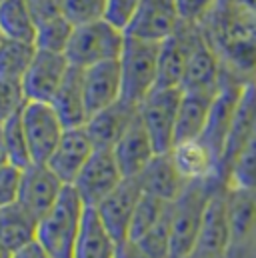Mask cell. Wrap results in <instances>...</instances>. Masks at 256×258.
Instances as JSON below:
<instances>
[{"label":"cell","instance_id":"obj_1","mask_svg":"<svg viewBox=\"0 0 256 258\" xmlns=\"http://www.w3.org/2000/svg\"><path fill=\"white\" fill-rule=\"evenodd\" d=\"M222 178L190 180L184 192L170 204V254L172 258H186L194 254L206 204Z\"/></svg>","mask_w":256,"mask_h":258},{"label":"cell","instance_id":"obj_2","mask_svg":"<svg viewBox=\"0 0 256 258\" xmlns=\"http://www.w3.org/2000/svg\"><path fill=\"white\" fill-rule=\"evenodd\" d=\"M86 204L68 184L58 202L38 222L36 242L50 258H74V246L80 234Z\"/></svg>","mask_w":256,"mask_h":258},{"label":"cell","instance_id":"obj_3","mask_svg":"<svg viewBox=\"0 0 256 258\" xmlns=\"http://www.w3.org/2000/svg\"><path fill=\"white\" fill-rule=\"evenodd\" d=\"M124 30L102 18L96 22L74 26L72 38L64 54L72 66L88 68L100 62L118 60L124 48Z\"/></svg>","mask_w":256,"mask_h":258},{"label":"cell","instance_id":"obj_4","mask_svg":"<svg viewBox=\"0 0 256 258\" xmlns=\"http://www.w3.org/2000/svg\"><path fill=\"white\" fill-rule=\"evenodd\" d=\"M158 56H160V42H150V40L126 36L122 54L118 58L124 100L140 106V102L156 88Z\"/></svg>","mask_w":256,"mask_h":258},{"label":"cell","instance_id":"obj_5","mask_svg":"<svg viewBox=\"0 0 256 258\" xmlns=\"http://www.w3.org/2000/svg\"><path fill=\"white\" fill-rule=\"evenodd\" d=\"M182 88L156 86L138 106V116L146 126L156 152H170L174 146L176 116Z\"/></svg>","mask_w":256,"mask_h":258},{"label":"cell","instance_id":"obj_6","mask_svg":"<svg viewBox=\"0 0 256 258\" xmlns=\"http://www.w3.org/2000/svg\"><path fill=\"white\" fill-rule=\"evenodd\" d=\"M226 208L230 226L226 258H256V188L228 184Z\"/></svg>","mask_w":256,"mask_h":258},{"label":"cell","instance_id":"obj_7","mask_svg":"<svg viewBox=\"0 0 256 258\" xmlns=\"http://www.w3.org/2000/svg\"><path fill=\"white\" fill-rule=\"evenodd\" d=\"M20 120L24 126V134L28 140L32 162L46 164L52 152L56 150L66 126L56 114L50 102H34L28 100L20 112Z\"/></svg>","mask_w":256,"mask_h":258},{"label":"cell","instance_id":"obj_8","mask_svg":"<svg viewBox=\"0 0 256 258\" xmlns=\"http://www.w3.org/2000/svg\"><path fill=\"white\" fill-rule=\"evenodd\" d=\"M122 180L124 174L114 158V152L110 148H96L70 186L78 192L86 208H96Z\"/></svg>","mask_w":256,"mask_h":258},{"label":"cell","instance_id":"obj_9","mask_svg":"<svg viewBox=\"0 0 256 258\" xmlns=\"http://www.w3.org/2000/svg\"><path fill=\"white\" fill-rule=\"evenodd\" d=\"M226 194H228V182H220L206 204L198 242L194 248V254L198 258H226L228 254L230 226H228Z\"/></svg>","mask_w":256,"mask_h":258},{"label":"cell","instance_id":"obj_10","mask_svg":"<svg viewBox=\"0 0 256 258\" xmlns=\"http://www.w3.org/2000/svg\"><path fill=\"white\" fill-rule=\"evenodd\" d=\"M66 186L48 164L32 162L22 168L18 202L40 220L58 202Z\"/></svg>","mask_w":256,"mask_h":258},{"label":"cell","instance_id":"obj_11","mask_svg":"<svg viewBox=\"0 0 256 258\" xmlns=\"http://www.w3.org/2000/svg\"><path fill=\"white\" fill-rule=\"evenodd\" d=\"M180 26L174 0H140L126 26V36L150 42H164Z\"/></svg>","mask_w":256,"mask_h":258},{"label":"cell","instance_id":"obj_12","mask_svg":"<svg viewBox=\"0 0 256 258\" xmlns=\"http://www.w3.org/2000/svg\"><path fill=\"white\" fill-rule=\"evenodd\" d=\"M222 80H224L222 60H220L216 48L212 46L204 26H202V34L196 38L190 50L180 88L190 90V92L218 94Z\"/></svg>","mask_w":256,"mask_h":258},{"label":"cell","instance_id":"obj_13","mask_svg":"<svg viewBox=\"0 0 256 258\" xmlns=\"http://www.w3.org/2000/svg\"><path fill=\"white\" fill-rule=\"evenodd\" d=\"M68 68L70 62L66 54L36 48V56L22 78L26 98L34 102H52Z\"/></svg>","mask_w":256,"mask_h":258},{"label":"cell","instance_id":"obj_14","mask_svg":"<svg viewBox=\"0 0 256 258\" xmlns=\"http://www.w3.org/2000/svg\"><path fill=\"white\" fill-rule=\"evenodd\" d=\"M140 198H142L140 182L136 178H124L94 208L118 244L128 240L130 222H132V216H134V210H136Z\"/></svg>","mask_w":256,"mask_h":258},{"label":"cell","instance_id":"obj_15","mask_svg":"<svg viewBox=\"0 0 256 258\" xmlns=\"http://www.w3.org/2000/svg\"><path fill=\"white\" fill-rule=\"evenodd\" d=\"M256 126V80H250L244 84L238 106L234 110V118L230 124V132L222 150V158H220V178L224 182H228V174L230 168L238 156V152L242 150L244 142L248 140V136L252 134Z\"/></svg>","mask_w":256,"mask_h":258},{"label":"cell","instance_id":"obj_16","mask_svg":"<svg viewBox=\"0 0 256 258\" xmlns=\"http://www.w3.org/2000/svg\"><path fill=\"white\" fill-rule=\"evenodd\" d=\"M94 150H96V146L90 140L84 126L66 128L56 150L52 152V156L48 158L46 164L58 174V178L64 184H72L76 180V176L80 174V170L84 168V164L94 154Z\"/></svg>","mask_w":256,"mask_h":258},{"label":"cell","instance_id":"obj_17","mask_svg":"<svg viewBox=\"0 0 256 258\" xmlns=\"http://www.w3.org/2000/svg\"><path fill=\"white\" fill-rule=\"evenodd\" d=\"M144 194L160 198L164 202H174L184 192L190 180L184 178L180 168L176 166L172 152H158L150 164L136 176Z\"/></svg>","mask_w":256,"mask_h":258},{"label":"cell","instance_id":"obj_18","mask_svg":"<svg viewBox=\"0 0 256 258\" xmlns=\"http://www.w3.org/2000/svg\"><path fill=\"white\" fill-rule=\"evenodd\" d=\"M138 116V106L120 98L118 102L98 110L86 122V132L96 148H114Z\"/></svg>","mask_w":256,"mask_h":258},{"label":"cell","instance_id":"obj_19","mask_svg":"<svg viewBox=\"0 0 256 258\" xmlns=\"http://www.w3.org/2000/svg\"><path fill=\"white\" fill-rule=\"evenodd\" d=\"M82 70H84V98L90 116L122 98V74L118 60L100 62Z\"/></svg>","mask_w":256,"mask_h":258},{"label":"cell","instance_id":"obj_20","mask_svg":"<svg viewBox=\"0 0 256 258\" xmlns=\"http://www.w3.org/2000/svg\"><path fill=\"white\" fill-rule=\"evenodd\" d=\"M112 152H114V158H116L124 178H136L150 164V160L158 154L140 116H136V120L124 132V136L116 142Z\"/></svg>","mask_w":256,"mask_h":258},{"label":"cell","instance_id":"obj_21","mask_svg":"<svg viewBox=\"0 0 256 258\" xmlns=\"http://www.w3.org/2000/svg\"><path fill=\"white\" fill-rule=\"evenodd\" d=\"M50 104L54 106L56 114L60 116L66 128L86 126L90 114H88L86 98H84V70L82 68L70 64L62 84Z\"/></svg>","mask_w":256,"mask_h":258},{"label":"cell","instance_id":"obj_22","mask_svg":"<svg viewBox=\"0 0 256 258\" xmlns=\"http://www.w3.org/2000/svg\"><path fill=\"white\" fill-rule=\"evenodd\" d=\"M214 96L216 94L182 90L178 116H176V130H174V146L202 136L206 122H208V116H210Z\"/></svg>","mask_w":256,"mask_h":258},{"label":"cell","instance_id":"obj_23","mask_svg":"<svg viewBox=\"0 0 256 258\" xmlns=\"http://www.w3.org/2000/svg\"><path fill=\"white\" fill-rule=\"evenodd\" d=\"M38 222L40 220L20 202L0 208V244L10 252L26 248L28 244L36 242Z\"/></svg>","mask_w":256,"mask_h":258},{"label":"cell","instance_id":"obj_24","mask_svg":"<svg viewBox=\"0 0 256 258\" xmlns=\"http://www.w3.org/2000/svg\"><path fill=\"white\" fill-rule=\"evenodd\" d=\"M118 242L108 232L94 208H86L80 234L74 246V258H118Z\"/></svg>","mask_w":256,"mask_h":258},{"label":"cell","instance_id":"obj_25","mask_svg":"<svg viewBox=\"0 0 256 258\" xmlns=\"http://www.w3.org/2000/svg\"><path fill=\"white\" fill-rule=\"evenodd\" d=\"M172 158L186 180H202V178H220L218 168L220 160L218 156L206 146L200 138L176 144L172 150Z\"/></svg>","mask_w":256,"mask_h":258},{"label":"cell","instance_id":"obj_26","mask_svg":"<svg viewBox=\"0 0 256 258\" xmlns=\"http://www.w3.org/2000/svg\"><path fill=\"white\" fill-rule=\"evenodd\" d=\"M38 22L28 0H0V34L8 40H36Z\"/></svg>","mask_w":256,"mask_h":258},{"label":"cell","instance_id":"obj_27","mask_svg":"<svg viewBox=\"0 0 256 258\" xmlns=\"http://www.w3.org/2000/svg\"><path fill=\"white\" fill-rule=\"evenodd\" d=\"M34 56H36V44L4 38L0 44V76L22 80Z\"/></svg>","mask_w":256,"mask_h":258},{"label":"cell","instance_id":"obj_28","mask_svg":"<svg viewBox=\"0 0 256 258\" xmlns=\"http://www.w3.org/2000/svg\"><path fill=\"white\" fill-rule=\"evenodd\" d=\"M72 32H74V24L64 14H60V16H54V18L38 24L34 44L38 50L64 54L68 48V42L72 38Z\"/></svg>","mask_w":256,"mask_h":258},{"label":"cell","instance_id":"obj_29","mask_svg":"<svg viewBox=\"0 0 256 258\" xmlns=\"http://www.w3.org/2000/svg\"><path fill=\"white\" fill-rule=\"evenodd\" d=\"M170 202H164L160 198H154L150 194L142 192V198L134 210V216H132V222H130V230H128V240L136 242L140 240L162 216L164 212L168 210Z\"/></svg>","mask_w":256,"mask_h":258},{"label":"cell","instance_id":"obj_30","mask_svg":"<svg viewBox=\"0 0 256 258\" xmlns=\"http://www.w3.org/2000/svg\"><path fill=\"white\" fill-rule=\"evenodd\" d=\"M0 128H2V136H4V144H6V150H8L10 164H14L18 168H26L28 164H32V156H30V148H28V140H26V134H24L20 114L2 122Z\"/></svg>","mask_w":256,"mask_h":258},{"label":"cell","instance_id":"obj_31","mask_svg":"<svg viewBox=\"0 0 256 258\" xmlns=\"http://www.w3.org/2000/svg\"><path fill=\"white\" fill-rule=\"evenodd\" d=\"M228 184L240 188H256V126L230 168Z\"/></svg>","mask_w":256,"mask_h":258},{"label":"cell","instance_id":"obj_32","mask_svg":"<svg viewBox=\"0 0 256 258\" xmlns=\"http://www.w3.org/2000/svg\"><path fill=\"white\" fill-rule=\"evenodd\" d=\"M136 244H140L152 258H172L170 254V206L164 212V216L140 240H136Z\"/></svg>","mask_w":256,"mask_h":258},{"label":"cell","instance_id":"obj_33","mask_svg":"<svg viewBox=\"0 0 256 258\" xmlns=\"http://www.w3.org/2000/svg\"><path fill=\"white\" fill-rule=\"evenodd\" d=\"M108 0H62V14L74 24H88L106 18Z\"/></svg>","mask_w":256,"mask_h":258},{"label":"cell","instance_id":"obj_34","mask_svg":"<svg viewBox=\"0 0 256 258\" xmlns=\"http://www.w3.org/2000/svg\"><path fill=\"white\" fill-rule=\"evenodd\" d=\"M28 98L22 86V80L0 76V124L12 116H18L26 106Z\"/></svg>","mask_w":256,"mask_h":258},{"label":"cell","instance_id":"obj_35","mask_svg":"<svg viewBox=\"0 0 256 258\" xmlns=\"http://www.w3.org/2000/svg\"><path fill=\"white\" fill-rule=\"evenodd\" d=\"M180 22L204 24L206 18L216 10L220 0H174Z\"/></svg>","mask_w":256,"mask_h":258},{"label":"cell","instance_id":"obj_36","mask_svg":"<svg viewBox=\"0 0 256 258\" xmlns=\"http://www.w3.org/2000/svg\"><path fill=\"white\" fill-rule=\"evenodd\" d=\"M20 180H22V168L14 164H6L0 168V208L18 202Z\"/></svg>","mask_w":256,"mask_h":258},{"label":"cell","instance_id":"obj_37","mask_svg":"<svg viewBox=\"0 0 256 258\" xmlns=\"http://www.w3.org/2000/svg\"><path fill=\"white\" fill-rule=\"evenodd\" d=\"M138 4H140V0H108L106 20H110L118 28L126 30L128 22H130L134 10L138 8Z\"/></svg>","mask_w":256,"mask_h":258},{"label":"cell","instance_id":"obj_38","mask_svg":"<svg viewBox=\"0 0 256 258\" xmlns=\"http://www.w3.org/2000/svg\"><path fill=\"white\" fill-rule=\"evenodd\" d=\"M118 258H152L140 244L132 242V240H126L118 246Z\"/></svg>","mask_w":256,"mask_h":258},{"label":"cell","instance_id":"obj_39","mask_svg":"<svg viewBox=\"0 0 256 258\" xmlns=\"http://www.w3.org/2000/svg\"><path fill=\"white\" fill-rule=\"evenodd\" d=\"M12 258H50V256L44 252V248L38 242H32L26 248H20V250L12 252Z\"/></svg>","mask_w":256,"mask_h":258},{"label":"cell","instance_id":"obj_40","mask_svg":"<svg viewBox=\"0 0 256 258\" xmlns=\"http://www.w3.org/2000/svg\"><path fill=\"white\" fill-rule=\"evenodd\" d=\"M10 164V158H8V150H6V144H4V136H2V128H0V168Z\"/></svg>","mask_w":256,"mask_h":258},{"label":"cell","instance_id":"obj_41","mask_svg":"<svg viewBox=\"0 0 256 258\" xmlns=\"http://www.w3.org/2000/svg\"><path fill=\"white\" fill-rule=\"evenodd\" d=\"M0 258H12V252L2 244H0Z\"/></svg>","mask_w":256,"mask_h":258},{"label":"cell","instance_id":"obj_42","mask_svg":"<svg viewBox=\"0 0 256 258\" xmlns=\"http://www.w3.org/2000/svg\"><path fill=\"white\" fill-rule=\"evenodd\" d=\"M186 258H198V256H196V254H190V256H186Z\"/></svg>","mask_w":256,"mask_h":258},{"label":"cell","instance_id":"obj_43","mask_svg":"<svg viewBox=\"0 0 256 258\" xmlns=\"http://www.w3.org/2000/svg\"><path fill=\"white\" fill-rule=\"evenodd\" d=\"M2 40H4V38H2V34H0V44H2Z\"/></svg>","mask_w":256,"mask_h":258}]
</instances>
